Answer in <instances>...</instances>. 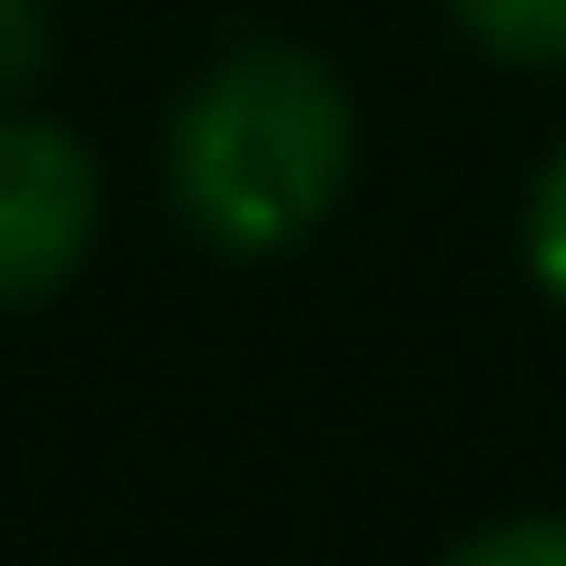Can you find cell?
Here are the masks:
<instances>
[{"instance_id": "obj_2", "label": "cell", "mask_w": 566, "mask_h": 566, "mask_svg": "<svg viewBox=\"0 0 566 566\" xmlns=\"http://www.w3.org/2000/svg\"><path fill=\"white\" fill-rule=\"evenodd\" d=\"M99 229V159L60 119L0 109V308L60 298Z\"/></svg>"}, {"instance_id": "obj_4", "label": "cell", "mask_w": 566, "mask_h": 566, "mask_svg": "<svg viewBox=\"0 0 566 566\" xmlns=\"http://www.w3.org/2000/svg\"><path fill=\"white\" fill-rule=\"evenodd\" d=\"M527 279L566 308V139L547 149V169L527 189Z\"/></svg>"}, {"instance_id": "obj_3", "label": "cell", "mask_w": 566, "mask_h": 566, "mask_svg": "<svg viewBox=\"0 0 566 566\" xmlns=\"http://www.w3.org/2000/svg\"><path fill=\"white\" fill-rule=\"evenodd\" d=\"M448 20L517 70H566V0H448Z\"/></svg>"}, {"instance_id": "obj_6", "label": "cell", "mask_w": 566, "mask_h": 566, "mask_svg": "<svg viewBox=\"0 0 566 566\" xmlns=\"http://www.w3.org/2000/svg\"><path fill=\"white\" fill-rule=\"evenodd\" d=\"M50 70V10L40 0H0V99H20Z\"/></svg>"}, {"instance_id": "obj_1", "label": "cell", "mask_w": 566, "mask_h": 566, "mask_svg": "<svg viewBox=\"0 0 566 566\" xmlns=\"http://www.w3.org/2000/svg\"><path fill=\"white\" fill-rule=\"evenodd\" d=\"M358 169L348 80L298 40H239L169 119V199L219 259L298 249Z\"/></svg>"}, {"instance_id": "obj_5", "label": "cell", "mask_w": 566, "mask_h": 566, "mask_svg": "<svg viewBox=\"0 0 566 566\" xmlns=\"http://www.w3.org/2000/svg\"><path fill=\"white\" fill-rule=\"evenodd\" d=\"M458 566H566V517H507L448 547Z\"/></svg>"}]
</instances>
